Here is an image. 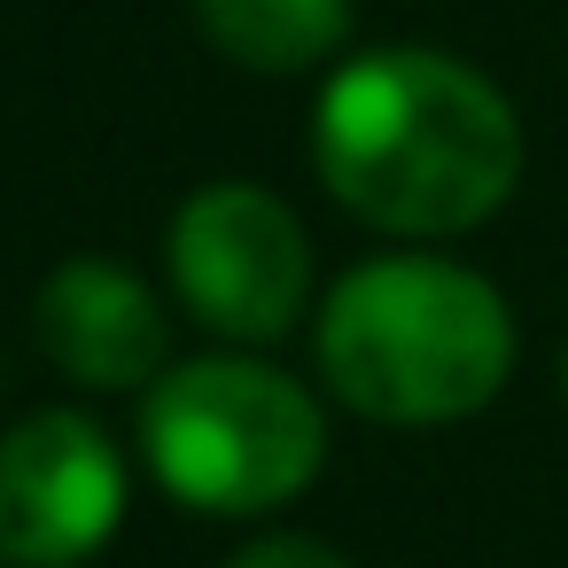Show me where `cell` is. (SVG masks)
<instances>
[{"label":"cell","instance_id":"obj_1","mask_svg":"<svg viewBox=\"0 0 568 568\" xmlns=\"http://www.w3.org/2000/svg\"><path fill=\"white\" fill-rule=\"evenodd\" d=\"M312 164L382 234H467L521 180L514 102L436 48H374L320 94Z\"/></svg>","mask_w":568,"mask_h":568},{"label":"cell","instance_id":"obj_5","mask_svg":"<svg viewBox=\"0 0 568 568\" xmlns=\"http://www.w3.org/2000/svg\"><path fill=\"white\" fill-rule=\"evenodd\" d=\"M125 521V459L102 420L55 405L0 436V560L79 568Z\"/></svg>","mask_w":568,"mask_h":568},{"label":"cell","instance_id":"obj_2","mask_svg":"<svg viewBox=\"0 0 568 568\" xmlns=\"http://www.w3.org/2000/svg\"><path fill=\"white\" fill-rule=\"evenodd\" d=\"M320 374L351 413L389 428L467 420L514 374V312L452 257H374L320 312Z\"/></svg>","mask_w":568,"mask_h":568},{"label":"cell","instance_id":"obj_3","mask_svg":"<svg viewBox=\"0 0 568 568\" xmlns=\"http://www.w3.org/2000/svg\"><path fill=\"white\" fill-rule=\"evenodd\" d=\"M141 444L180 506L273 514L320 475L327 420L312 389L265 358H187L156 374L141 405Z\"/></svg>","mask_w":568,"mask_h":568},{"label":"cell","instance_id":"obj_8","mask_svg":"<svg viewBox=\"0 0 568 568\" xmlns=\"http://www.w3.org/2000/svg\"><path fill=\"white\" fill-rule=\"evenodd\" d=\"M226 568H351L327 537H304V529H281V537H257V545H242Z\"/></svg>","mask_w":568,"mask_h":568},{"label":"cell","instance_id":"obj_9","mask_svg":"<svg viewBox=\"0 0 568 568\" xmlns=\"http://www.w3.org/2000/svg\"><path fill=\"white\" fill-rule=\"evenodd\" d=\"M560 389H568V358H560Z\"/></svg>","mask_w":568,"mask_h":568},{"label":"cell","instance_id":"obj_7","mask_svg":"<svg viewBox=\"0 0 568 568\" xmlns=\"http://www.w3.org/2000/svg\"><path fill=\"white\" fill-rule=\"evenodd\" d=\"M195 24L226 63L257 79H288L343 48L351 0H195Z\"/></svg>","mask_w":568,"mask_h":568},{"label":"cell","instance_id":"obj_6","mask_svg":"<svg viewBox=\"0 0 568 568\" xmlns=\"http://www.w3.org/2000/svg\"><path fill=\"white\" fill-rule=\"evenodd\" d=\"M40 351L79 389H141L164 374L172 327L149 281H133L110 257H71L40 288Z\"/></svg>","mask_w":568,"mask_h":568},{"label":"cell","instance_id":"obj_4","mask_svg":"<svg viewBox=\"0 0 568 568\" xmlns=\"http://www.w3.org/2000/svg\"><path fill=\"white\" fill-rule=\"evenodd\" d=\"M172 288L226 343H281L312 296V242L273 187L211 180L172 219Z\"/></svg>","mask_w":568,"mask_h":568}]
</instances>
